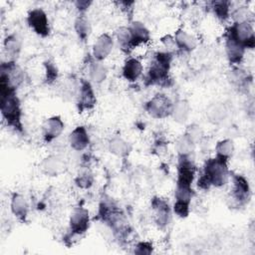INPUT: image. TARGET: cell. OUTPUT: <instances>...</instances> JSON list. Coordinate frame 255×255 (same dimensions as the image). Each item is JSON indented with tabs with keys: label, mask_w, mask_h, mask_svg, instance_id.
<instances>
[{
	"label": "cell",
	"mask_w": 255,
	"mask_h": 255,
	"mask_svg": "<svg viewBox=\"0 0 255 255\" xmlns=\"http://www.w3.org/2000/svg\"><path fill=\"white\" fill-rule=\"evenodd\" d=\"M190 114V106L185 100H177L172 105L170 116L173 121L178 124H183L187 121Z\"/></svg>",
	"instance_id": "obj_21"
},
{
	"label": "cell",
	"mask_w": 255,
	"mask_h": 255,
	"mask_svg": "<svg viewBox=\"0 0 255 255\" xmlns=\"http://www.w3.org/2000/svg\"><path fill=\"white\" fill-rule=\"evenodd\" d=\"M74 27H75V31H76L78 37L82 41H85L89 38L92 29H91L90 21H89V19L86 16L85 13H80L79 14V16L75 20Z\"/></svg>",
	"instance_id": "obj_23"
},
{
	"label": "cell",
	"mask_w": 255,
	"mask_h": 255,
	"mask_svg": "<svg viewBox=\"0 0 255 255\" xmlns=\"http://www.w3.org/2000/svg\"><path fill=\"white\" fill-rule=\"evenodd\" d=\"M194 145L195 144L192 141H190L184 134L180 135L175 142V148L177 150L178 156L191 155L194 149Z\"/></svg>",
	"instance_id": "obj_29"
},
{
	"label": "cell",
	"mask_w": 255,
	"mask_h": 255,
	"mask_svg": "<svg viewBox=\"0 0 255 255\" xmlns=\"http://www.w3.org/2000/svg\"><path fill=\"white\" fill-rule=\"evenodd\" d=\"M173 103L165 95L157 94L145 105L147 114L153 119H164L170 116Z\"/></svg>",
	"instance_id": "obj_6"
},
{
	"label": "cell",
	"mask_w": 255,
	"mask_h": 255,
	"mask_svg": "<svg viewBox=\"0 0 255 255\" xmlns=\"http://www.w3.org/2000/svg\"><path fill=\"white\" fill-rule=\"evenodd\" d=\"M225 49H226V55L230 64L238 65L241 63L244 57L245 49L243 46H241L239 43H237L234 39H232L228 35H226Z\"/></svg>",
	"instance_id": "obj_16"
},
{
	"label": "cell",
	"mask_w": 255,
	"mask_h": 255,
	"mask_svg": "<svg viewBox=\"0 0 255 255\" xmlns=\"http://www.w3.org/2000/svg\"><path fill=\"white\" fill-rule=\"evenodd\" d=\"M215 152H216V155H215L216 157L227 161L234 152L233 141L230 138H225L218 141L215 146Z\"/></svg>",
	"instance_id": "obj_25"
},
{
	"label": "cell",
	"mask_w": 255,
	"mask_h": 255,
	"mask_svg": "<svg viewBox=\"0 0 255 255\" xmlns=\"http://www.w3.org/2000/svg\"><path fill=\"white\" fill-rule=\"evenodd\" d=\"M10 208L15 217L20 221H25L28 216L29 205L26 198L20 193H14L11 197Z\"/></svg>",
	"instance_id": "obj_17"
},
{
	"label": "cell",
	"mask_w": 255,
	"mask_h": 255,
	"mask_svg": "<svg viewBox=\"0 0 255 255\" xmlns=\"http://www.w3.org/2000/svg\"><path fill=\"white\" fill-rule=\"evenodd\" d=\"M29 27L39 36L47 37L50 34L49 19L46 12L41 8H35L29 11L27 16Z\"/></svg>",
	"instance_id": "obj_7"
},
{
	"label": "cell",
	"mask_w": 255,
	"mask_h": 255,
	"mask_svg": "<svg viewBox=\"0 0 255 255\" xmlns=\"http://www.w3.org/2000/svg\"><path fill=\"white\" fill-rule=\"evenodd\" d=\"M212 10L219 20L225 21L230 16V3L228 1H214L212 2Z\"/></svg>",
	"instance_id": "obj_30"
},
{
	"label": "cell",
	"mask_w": 255,
	"mask_h": 255,
	"mask_svg": "<svg viewBox=\"0 0 255 255\" xmlns=\"http://www.w3.org/2000/svg\"><path fill=\"white\" fill-rule=\"evenodd\" d=\"M152 244L149 242H139L134 247V253L136 254H150L152 252Z\"/></svg>",
	"instance_id": "obj_34"
},
{
	"label": "cell",
	"mask_w": 255,
	"mask_h": 255,
	"mask_svg": "<svg viewBox=\"0 0 255 255\" xmlns=\"http://www.w3.org/2000/svg\"><path fill=\"white\" fill-rule=\"evenodd\" d=\"M226 35L230 36L244 49H253L255 46V36L252 25L249 21L234 22L228 29Z\"/></svg>",
	"instance_id": "obj_4"
},
{
	"label": "cell",
	"mask_w": 255,
	"mask_h": 255,
	"mask_svg": "<svg viewBox=\"0 0 255 255\" xmlns=\"http://www.w3.org/2000/svg\"><path fill=\"white\" fill-rule=\"evenodd\" d=\"M114 47V40L113 38L105 33L98 37L93 45V56L94 58L101 62L106 59L112 52Z\"/></svg>",
	"instance_id": "obj_12"
},
{
	"label": "cell",
	"mask_w": 255,
	"mask_h": 255,
	"mask_svg": "<svg viewBox=\"0 0 255 255\" xmlns=\"http://www.w3.org/2000/svg\"><path fill=\"white\" fill-rule=\"evenodd\" d=\"M109 150L116 156L126 157L130 152L131 145L123 137L115 136L109 142Z\"/></svg>",
	"instance_id": "obj_22"
},
{
	"label": "cell",
	"mask_w": 255,
	"mask_h": 255,
	"mask_svg": "<svg viewBox=\"0 0 255 255\" xmlns=\"http://www.w3.org/2000/svg\"><path fill=\"white\" fill-rule=\"evenodd\" d=\"M90 79L96 83V84H100L102 82H104L107 78V74H108V70L106 68V66L104 64H102L99 61H95L91 64L90 66Z\"/></svg>",
	"instance_id": "obj_26"
},
{
	"label": "cell",
	"mask_w": 255,
	"mask_h": 255,
	"mask_svg": "<svg viewBox=\"0 0 255 255\" xmlns=\"http://www.w3.org/2000/svg\"><path fill=\"white\" fill-rule=\"evenodd\" d=\"M44 67H45L46 83H48V84L54 83L58 78V68H57V66L51 61H46L44 63Z\"/></svg>",
	"instance_id": "obj_33"
},
{
	"label": "cell",
	"mask_w": 255,
	"mask_h": 255,
	"mask_svg": "<svg viewBox=\"0 0 255 255\" xmlns=\"http://www.w3.org/2000/svg\"><path fill=\"white\" fill-rule=\"evenodd\" d=\"M69 143L77 151L84 150L90 143V137L86 128L83 126L75 128L69 135Z\"/></svg>",
	"instance_id": "obj_15"
},
{
	"label": "cell",
	"mask_w": 255,
	"mask_h": 255,
	"mask_svg": "<svg viewBox=\"0 0 255 255\" xmlns=\"http://www.w3.org/2000/svg\"><path fill=\"white\" fill-rule=\"evenodd\" d=\"M172 61V54L169 51L157 52L146 74L148 85H166L169 81V70Z\"/></svg>",
	"instance_id": "obj_2"
},
{
	"label": "cell",
	"mask_w": 255,
	"mask_h": 255,
	"mask_svg": "<svg viewBox=\"0 0 255 255\" xmlns=\"http://www.w3.org/2000/svg\"><path fill=\"white\" fill-rule=\"evenodd\" d=\"M0 109L1 114L7 125L18 131H22L23 126L21 122V107L20 101L16 92H8L0 94Z\"/></svg>",
	"instance_id": "obj_3"
},
{
	"label": "cell",
	"mask_w": 255,
	"mask_h": 255,
	"mask_svg": "<svg viewBox=\"0 0 255 255\" xmlns=\"http://www.w3.org/2000/svg\"><path fill=\"white\" fill-rule=\"evenodd\" d=\"M232 182L233 184L229 196L231 206L240 207L245 205L251 196V189L247 178L241 174H235Z\"/></svg>",
	"instance_id": "obj_5"
},
{
	"label": "cell",
	"mask_w": 255,
	"mask_h": 255,
	"mask_svg": "<svg viewBox=\"0 0 255 255\" xmlns=\"http://www.w3.org/2000/svg\"><path fill=\"white\" fill-rule=\"evenodd\" d=\"M64 123L59 116H54L47 119L42 127L43 137L45 141L50 142L61 135L64 130Z\"/></svg>",
	"instance_id": "obj_11"
},
{
	"label": "cell",
	"mask_w": 255,
	"mask_h": 255,
	"mask_svg": "<svg viewBox=\"0 0 255 255\" xmlns=\"http://www.w3.org/2000/svg\"><path fill=\"white\" fill-rule=\"evenodd\" d=\"M128 27L131 41V48H135L150 40L149 30L140 21H132Z\"/></svg>",
	"instance_id": "obj_13"
},
{
	"label": "cell",
	"mask_w": 255,
	"mask_h": 255,
	"mask_svg": "<svg viewBox=\"0 0 255 255\" xmlns=\"http://www.w3.org/2000/svg\"><path fill=\"white\" fill-rule=\"evenodd\" d=\"M70 231L74 236H81L88 231L90 226V214L84 207H76L70 216Z\"/></svg>",
	"instance_id": "obj_8"
},
{
	"label": "cell",
	"mask_w": 255,
	"mask_h": 255,
	"mask_svg": "<svg viewBox=\"0 0 255 255\" xmlns=\"http://www.w3.org/2000/svg\"><path fill=\"white\" fill-rule=\"evenodd\" d=\"M228 176L227 161L215 156L206 160L203 173L199 177L197 185L201 189H208L210 186L221 187L227 182Z\"/></svg>",
	"instance_id": "obj_1"
},
{
	"label": "cell",
	"mask_w": 255,
	"mask_h": 255,
	"mask_svg": "<svg viewBox=\"0 0 255 255\" xmlns=\"http://www.w3.org/2000/svg\"><path fill=\"white\" fill-rule=\"evenodd\" d=\"M206 117L214 125H219L228 117V109L222 103H213L206 108Z\"/></svg>",
	"instance_id": "obj_19"
},
{
	"label": "cell",
	"mask_w": 255,
	"mask_h": 255,
	"mask_svg": "<svg viewBox=\"0 0 255 255\" xmlns=\"http://www.w3.org/2000/svg\"><path fill=\"white\" fill-rule=\"evenodd\" d=\"M91 3V1H77L75 4L80 13H85L86 10L90 7Z\"/></svg>",
	"instance_id": "obj_35"
},
{
	"label": "cell",
	"mask_w": 255,
	"mask_h": 255,
	"mask_svg": "<svg viewBox=\"0 0 255 255\" xmlns=\"http://www.w3.org/2000/svg\"><path fill=\"white\" fill-rule=\"evenodd\" d=\"M142 73V65L136 58H128L123 67V76L129 82L136 81Z\"/></svg>",
	"instance_id": "obj_20"
},
{
	"label": "cell",
	"mask_w": 255,
	"mask_h": 255,
	"mask_svg": "<svg viewBox=\"0 0 255 255\" xmlns=\"http://www.w3.org/2000/svg\"><path fill=\"white\" fill-rule=\"evenodd\" d=\"M151 206L154 212V221L159 228L165 227L170 220V207L168 202L159 197H154L151 200Z\"/></svg>",
	"instance_id": "obj_10"
},
{
	"label": "cell",
	"mask_w": 255,
	"mask_h": 255,
	"mask_svg": "<svg viewBox=\"0 0 255 255\" xmlns=\"http://www.w3.org/2000/svg\"><path fill=\"white\" fill-rule=\"evenodd\" d=\"M229 80L237 88L242 89L248 85L249 78H248V74L244 70L236 67L230 71Z\"/></svg>",
	"instance_id": "obj_28"
},
{
	"label": "cell",
	"mask_w": 255,
	"mask_h": 255,
	"mask_svg": "<svg viewBox=\"0 0 255 255\" xmlns=\"http://www.w3.org/2000/svg\"><path fill=\"white\" fill-rule=\"evenodd\" d=\"M64 160L58 155H49L43 159L40 164L43 173L49 176H58L65 169Z\"/></svg>",
	"instance_id": "obj_14"
},
{
	"label": "cell",
	"mask_w": 255,
	"mask_h": 255,
	"mask_svg": "<svg viewBox=\"0 0 255 255\" xmlns=\"http://www.w3.org/2000/svg\"><path fill=\"white\" fill-rule=\"evenodd\" d=\"M190 141L196 144L203 137V129L198 124H190L186 127V129L183 133Z\"/></svg>",
	"instance_id": "obj_31"
},
{
	"label": "cell",
	"mask_w": 255,
	"mask_h": 255,
	"mask_svg": "<svg viewBox=\"0 0 255 255\" xmlns=\"http://www.w3.org/2000/svg\"><path fill=\"white\" fill-rule=\"evenodd\" d=\"M173 39L176 48L182 52H191L196 48L197 45L196 39L182 29L176 31Z\"/></svg>",
	"instance_id": "obj_18"
},
{
	"label": "cell",
	"mask_w": 255,
	"mask_h": 255,
	"mask_svg": "<svg viewBox=\"0 0 255 255\" xmlns=\"http://www.w3.org/2000/svg\"><path fill=\"white\" fill-rule=\"evenodd\" d=\"M4 50L9 57L8 61H15V57L19 55L21 50V41L17 35L12 34L5 38L4 40Z\"/></svg>",
	"instance_id": "obj_24"
},
{
	"label": "cell",
	"mask_w": 255,
	"mask_h": 255,
	"mask_svg": "<svg viewBox=\"0 0 255 255\" xmlns=\"http://www.w3.org/2000/svg\"><path fill=\"white\" fill-rule=\"evenodd\" d=\"M75 182L80 188L88 189L93 185L94 176H93L92 172H90L89 170H85L78 174V176L75 179Z\"/></svg>",
	"instance_id": "obj_32"
},
{
	"label": "cell",
	"mask_w": 255,
	"mask_h": 255,
	"mask_svg": "<svg viewBox=\"0 0 255 255\" xmlns=\"http://www.w3.org/2000/svg\"><path fill=\"white\" fill-rule=\"evenodd\" d=\"M117 40L118 43L121 47V49L126 52L128 53L129 51L132 50L131 48V41H130V34H129V30L128 27H121L117 30Z\"/></svg>",
	"instance_id": "obj_27"
},
{
	"label": "cell",
	"mask_w": 255,
	"mask_h": 255,
	"mask_svg": "<svg viewBox=\"0 0 255 255\" xmlns=\"http://www.w3.org/2000/svg\"><path fill=\"white\" fill-rule=\"evenodd\" d=\"M96 104H97V98L91 83L87 80H82L79 88L78 102H77L79 112L83 113L85 111H90L96 106Z\"/></svg>",
	"instance_id": "obj_9"
}]
</instances>
